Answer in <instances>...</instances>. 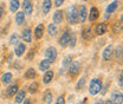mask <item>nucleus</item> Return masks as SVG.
I'll return each mask as SVG.
<instances>
[{
  "mask_svg": "<svg viewBox=\"0 0 123 104\" xmlns=\"http://www.w3.org/2000/svg\"><path fill=\"white\" fill-rule=\"evenodd\" d=\"M66 20H68V24H70V25H75L79 21L78 20V11H77L76 6H70L69 7L68 14H66Z\"/></svg>",
  "mask_w": 123,
  "mask_h": 104,
  "instance_id": "obj_1",
  "label": "nucleus"
},
{
  "mask_svg": "<svg viewBox=\"0 0 123 104\" xmlns=\"http://www.w3.org/2000/svg\"><path fill=\"white\" fill-rule=\"evenodd\" d=\"M102 90V82L98 79V78H93L90 82V85H89V93L91 96H95L97 93H99V91Z\"/></svg>",
  "mask_w": 123,
  "mask_h": 104,
  "instance_id": "obj_2",
  "label": "nucleus"
},
{
  "mask_svg": "<svg viewBox=\"0 0 123 104\" xmlns=\"http://www.w3.org/2000/svg\"><path fill=\"white\" fill-rule=\"evenodd\" d=\"M71 31L69 30H65L63 33H62L61 38H59V45H61L62 47H65V46H68L69 45V40H70V37H71Z\"/></svg>",
  "mask_w": 123,
  "mask_h": 104,
  "instance_id": "obj_3",
  "label": "nucleus"
},
{
  "mask_svg": "<svg viewBox=\"0 0 123 104\" xmlns=\"http://www.w3.org/2000/svg\"><path fill=\"white\" fill-rule=\"evenodd\" d=\"M45 57L50 63H53L55 60L57 59V50H56V47L50 46L45 51Z\"/></svg>",
  "mask_w": 123,
  "mask_h": 104,
  "instance_id": "obj_4",
  "label": "nucleus"
},
{
  "mask_svg": "<svg viewBox=\"0 0 123 104\" xmlns=\"http://www.w3.org/2000/svg\"><path fill=\"white\" fill-rule=\"evenodd\" d=\"M21 7H23V12L25 14H32L33 12V5H32V0H24L23 4H21Z\"/></svg>",
  "mask_w": 123,
  "mask_h": 104,
  "instance_id": "obj_5",
  "label": "nucleus"
},
{
  "mask_svg": "<svg viewBox=\"0 0 123 104\" xmlns=\"http://www.w3.org/2000/svg\"><path fill=\"white\" fill-rule=\"evenodd\" d=\"M79 71H80V63L79 61H72L71 64H70V66H69V72L71 76H76V74L79 73Z\"/></svg>",
  "mask_w": 123,
  "mask_h": 104,
  "instance_id": "obj_6",
  "label": "nucleus"
},
{
  "mask_svg": "<svg viewBox=\"0 0 123 104\" xmlns=\"http://www.w3.org/2000/svg\"><path fill=\"white\" fill-rule=\"evenodd\" d=\"M107 31H108V25L105 23H98L96 25V27H95V33L97 36H103V34L107 33Z\"/></svg>",
  "mask_w": 123,
  "mask_h": 104,
  "instance_id": "obj_7",
  "label": "nucleus"
},
{
  "mask_svg": "<svg viewBox=\"0 0 123 104\" xmlns=\"http://www.w3.org/2000/svg\"><path fill=\"white\" fill-rule=\"evenodd\" d=\"M18 90H19V88H18L17 84H11L7 89L5 90V95H6L7 98H12V97H14V95L18 92Z\"/></svg>",
  "mask_w": 123,
  "mask_h": 104,
  "instance_id": "obj_8",
  "label": "nucleus"
},
{
  "mask_svg": "<svg viewBox=\"0 0 123 104\" xmlns=\"http://www.w3.org/2000/svg\"><path fill=\"white\" fill-rule=\"evenodd\" d=\"M86 17H88V10H86L85 5H80L79 11H78V20L83 24L86 20Z\"/></svg>",
  "mask_w": 123,
  "mask_h": 104,
  "instance_id": "obj_9",
  "label": "nucleus"
},
{
  "mask_svg": "<svg viewBox=\"0 0 123 104\" xmlns=\"http://www.w3.org/2000/svg\"><path fill=\"white\" fill-rule=\"evenodd\" d=\"M118 5H120V1H118V0H115V1H112L111 4H109L108 7H107V10H105V12H107L105 18H109V15L111 14V13H114V12L117 10Z\"/></svg>",
  "mask_w": 123,
  "mask_h": 104,
  "instance_id": "obj_10",
  "label": "nucleus"
},
{
  "mask_svg": "<svg viewBox=\"0 0 123 104\" xmlns=\"http://www.w3.org/2000/svg\"><path fill=\"white\" fill-rule=\"evenodd\" d=\"M112 55H114V49H112L111 45H109V46H107V47L104 49V51H103V53H102V57H103L104 60H110L111 57H112Z\"/></svg>",
  "mask_w": 123,
  "mask_h": 104,
  "instance_id": "obj_11",
  "label": "nucleus"
},
{
  "mask_svg": "<svg viewBox=\"0 0 123 104\" xmlns=\"http://www.w3.org/2000/svg\"><path fill=\"white\" fill-rule=\"evenodd\" d=\"M52 7V0H43L42 4V12L43 14H47Z\"/></svg>",
  "mask_w": 123,
  "mask_h": 104,
  "instance_id": "obj_12",
  "label": "nucleus"
},
{
  "mask_svg": "<svg viewBox=\"0 0 123 104\" xmlns=\"http://www.w3.org/2000/svg\"><path fill=\"white\" fill-rule=\"evenodd\" d=\"M21 38L25 43H31V39H32V32L30 29H25V30L21 32Z\"/></svg>",
  "mask_w": 123,
  "mask_h": 104,
  "instance_id": "obj_13",
  "label": "nucleus"
},
{
  "mask_svg": "<svg viewBox=\"0 0 123 104\" xmlns=\"http://www.w3.org/2000/svg\"><path fill=\"white\" fill-rule=\"evenodd\" d=\"M25 96H26V91L25 90H18V92L15 93V103H23L24 99H25Z\"/></svg>",
  "mask_w": 123,
  "mask_h": 104,
  "instance_id": "obj_14",
  "label": "nucleus"
},
{
  "mask_svg": "<svg viewBox=\"0 0 123 104\" xmlns=\"http://www.w3.org/2000/svg\"><path fill=\"white\" fill-rule=\"evenodd\" d=\"M25 51H26V45L24 44V43H19V44L17 45V47H15V51H14L15 56L17 57H21Z\"/></svg>",
  "mask_w": 123,
  "mask_h": 104,
  "instance_id": "obj_15",
  "label": "nucleus"
},
{
  "mask_svg": "<svg viewBox=\"0 0 123 104\" xmlns=\"http://www.w3.org/2000/svg\"><path fill=\"white\" fill-rule=\"evenodd\" d=\"M43 33H44V25L43 24L37 25L36 29H34V37H36V39L43 38Z\"/></svg>",
  "mask_w": 123,
  "mask_h": 104,
  "instance_id": "obj_16",
  "label": "nucleus"
},
{
  "mask_svg": "<svg viewBox=\"0 0 123 104\" xmlns=\"http://www.w3.org/2000/svg\"><path fill=\"white\" fill-rule=\"evenodd\" d=\"M63 12L62 11H56L55 12V14H53V24L55 25H58V24H62V21H63Z\"/></svg>",
  "mask_w": 123,
  "mask_h": 104,
  "instance_id": "obj_17",
  "label": "nucleus"
},
{
  "mask_svg": "<svg viewBox=\"0 0 123 104\" xmlns=\"http://www.w3.org/2000/svg\"><path fill=\"white\" fill-rule=\"evenodd\" d=\"M47 33L51 36V37H55V36H57V33H58V29H57V25H55V24H50L49 26H47Z\"/></svg>",
  "mask_w": 123,
  "mask_h": 104,
  "instance_id": "obj_18",
  "label": "nucleus"
},
{
  "mask_svg": "<svg viewBox=\"0 0 123 104\" xmlns=\"http://www.w3.org/2000/svg\"><path fill=\"white\" fill-rule=\"evenodd\" d=\"M99 17V11L96 8V7H92L90 10V14H89V20L90 21H95L97 18Z\"/></svg>",
  "mask_w": 123,
  "mask_h": 104,
  "instance_id": "obj_19",
  "label": "nucleus"
},
{
  "mask_svg": "<svg viewBox=\"0 0 123 104\" xmlns=\"http://www.w3.org/2000/svg\"><path fill=\"white\" fill-rule=\"evenodd\" d=\"M52 79H53V71H50V70L45 71V74L43 77V82L45 84H49V83H51Z\"/></svg>",
  "mask_w": 123,
  "mask_h": 104,
  "instance_id": "obj_20",
  "label": "nucleus"
},
{
  "mask_svg": "<svg viewBox=\"0 0 123 104\" xmlns=\"http://www.w3.org/2000/svg\"><path fill=\"white\" fill-rule=\"evenodd\" d=\"M24 20H25V13L23 11L17 12V14H15V24L17 25H21L24 23Z\"/></svg>",
  "mask_w": 123,
  "mask_h": 104,
  "instance_id": "obj_21",
  "label": "nucleus"
},
{
  "mask_svg": "<svg viewBox=\"0 0 123 104\" xmlns=\"http://www.w3.org/2000/svg\"><path fill=\"white\" fill-rule=\"evenodd\" d=\"M50 66H51V63L47 59H43L40 61V64H39L40 71H47V70H50Z\"/></svg>",
  "mask_w": 123,
  "mask_h": 104,
  "instance_id": "obj_22",
  "label": "nucleus"
},
{
  "mask_svg": "<svg viewBox=\"0 0 123 104\" xmlns=\"http://www.w3.org/2000/svg\"><path fill=\"white\" fill-rule=\"evenodd\" d=\"M82 38L84 40H90L91 39V27H86L82 32Z\"/></svg>",
  "mask_w": 123,
  "mask_h": 104,
  "instance_id": "obj_23",
  "label": "nucleus"
},
{
  "mask_svg": "<svg viewBox=\"0 0 123 104\" xmlns=\"http://www.w3.org/2000/svg\"><path fill=\"white\" fill-rule=\"evenodd\" d=\"M112 32H114L115 34L122 32V19H121L120 21H116V23L114 24V26H112Z\"/></svg>",
  "mask_w": 123,
  "mask_h": 104,
  "instance_id": "obj_24",
  "label": "nucleus"
},
{
  "mask_svg": "<svg viewBox=\"0 0 123 104\" xmlns=\"http://www.w3.org/2000/svg\"><path fill=\"white\" fill-rule=\"evenodd\" d=\"M12 73L11 72H6V73H4L1 76V82L4 83V84H8V83H11V80H12Z\"/></svg>",
  "mask_w": 123,
  "mask_h": 104,
  "instance_id": "obj_25",
  "label": "nucleus"
},
{
  "mask_svg": "<svg viewBox=\"0 0 123 104\" xmlns=\"http://www.w3.org/2000/svg\"><path fill=\"white\" fill-rule=\"evenodd\" d=\"M19 6H20L19 0H11V2H10V10H11V12H17L18 8H19Z\"/></svg>",
  "mask_w": 123,
  "mask_h": 104,
  "instance_id": "obj_26",
  "label": "nucleus"
},
{
  "mask_svg": "<svg viewBox=\"0 0 123 104\" xmlns=\"http://www.w3.org/2000/svg\"><path fill=\"white\" fill-rule=\"evenodd\" d=\"M111 101L114 102V104H122V102H123V95H122V92L115 93V95H114V98H112Z\"/></svg>",
  "mask_w": 123,
  "mask_h": 104,
  "instance_id": "obj_27",
  "label": "nucleus"
},
{
  "mask_svg": "<svg viewBox=\"0 0 123 104\" xmlns=\"http://www.w3.org/2000/svg\"><path fill=\"white\" fill-rule=\"evenodd\" d=\"M38 89H39V84L37 82H34V80L29 85V92L30 93H36L38 91Z\"/></svg>",
  "mask_w": 123,
  "mask_h": 104,
  "instance_id": "obj_28",
  "label": "nucleus"
},
{
  "mask_svg": "<svg viewBox=\"0 0 123 104\" xmlns=\"http://www.w3.org/2000/svg\"><path fill=\"white\" fill-rule=\"evenodd\" d=\"M24 77H25V78H27V79H33V78L36 77V70H34V69H32V67L27 69V71L25 72Z\"/></svg>",
  "mask_w": 123,
  "mask_h": 104,
  "instance_id": "obj_29",
  "label": "nucleus"
},
{
  "mask_svg": "<svg viewBox=\"0 0 123 104\" xmlns=\"http://www.w3.org/2000/svg\"><path fill=\"white\" fill-rule=\"evenodd\" d=\"M19 39H20V37H19V34L18 33H13L12 36H11V38H10V44L11 45H18L19 44Z\"/></svg>",
  "mask_w": 123,
  "mask_h": 104,
  "instance_id": "obj_30",
  "label": "nucleus"
},
{
  "mask_svg": "<svg viewBox=\"0 0 123 104\" xmlns=\"http://www.w3.org/2000/svg\"><path fill=\"white\" fill-rule=\"evenodd\" d=\"M76 42H77L76 33H71V37H70V40H69V46H70L71 49H74L75 45H76Z\"/></svg>",
  "mask_w": 123,
  "mask_h": 104,
  "instance_id": "obj_31",
  "label": "nucleus"
},
{
  "mask_svg": "<svg viewBox=\"0 0 123 104\" xmlns=\"http://www.w3.org/2000/svg\"><path fill=\"white\" fill-rule=\"evenodd\" d=\"M71 61H72L71 56H66V57L64 58V60H63V67H64V69L69 67V66H70V64H71Z\"/></svg>",
  "mask_w": 123,
  "mask_h": 104,
  "instance_id": "obj_32",
  "label": "nucleus"
},
{
  "mask_svg": "<svg viewBox=\"0 0 123 104\" xmlns=\"http://www.w3.org/2000/svg\"><path fill=\"white\" fill-rule=\"evenodd\" d=\"M52 92H50V91H47V92H45V95H44V102H45L46 104H50L51 102H52Z\"/></svg>",
  "mask_w": 123,
  "mask_h": 104,
  "instance_id": "obj_33",
  "label": "nucleus"
},
{
  "mask_svg": "<svg viewBox=\"0 0 123 104\" xmlns=\"http://www.w3.org/2000/svg\"><path fill=\"white\" fill-rule=\"evenodd\" d=\"M115 53H116V58H117V59L122 60V45H118V46H117Z\"/></svg>",
  "mask_w": 123,
  "mask_h": 104,
  "instance_id": "obj_34",
  "label": "nucleus"
},
{
  "mask_svg": "<svg viewBox=\"0 0 123 104\" xmlns=\"http://www.w3.org/2000/svg\"><path fill=\"white\" fill-rule=\"evenodd\" d=\"M84 85H85V78H84V77H82V78H80V79L78 80V83H77L76 89H77V90L83 89V88H84Z\"/></svg>",
  "mask_w": 123,
  "mask_h": 104,
  "instance_id": "obj_35",
  "label": "nucleus"
},
{
  "mask_svg": "<svg viewBox=\"0 0 123 104\" xmlns=\"http://www.w3.org/2000/svg\"><path fill=\"white\" fill-rule=\"evenodd\" d=\"M55 104H65V99H64V97H63V96H59V97L56 99Z\"/></svg>",
  "mask_w": 123,
  "mask_h": 104,
  "instance_id": "obj_36",
  "label": "nucleus"
},
{
  "mask_svg": "<svg viewBox=\"0 0 123 104\" xmlns=\"http://www.w3.org/2000/svg\"><path fill=\"white\" fill-rule=\"evenodd\" d=\"M64 1L65 0H55V6L56 7H59V6H62L64 4Z\"/></svg>",
  "mask_w": 123,
  "mask_h": 104,
  "instance_id": "obj_37",
  "label": "nucleus"
},
{
  "mask_svg": "<svg viewBox=\"0 0 123 104\" xmlns=\"http://www.w3.org/2000/svg\"><path fill=\"white\" fill-rule=\"evenodd\" d=\"M117 82H118V85L122 88L123 86V74H122V72L120 73V77H118V80H117Z\"/></svg>",
  "mask_w": 123,
  "mask_h": 104,
  "instance_id": "obj_38",
  "label": "nucleus"
},
{
  "mask_svg": "<svg viewBox=\"0 0 123 104\" xmlns=\"http://www.w3.org/2000/svg\"><path fill=\"white\" fill-rule=\"evenodd\" d=\"M2 14H4V5L0 4V20H1V18H2Z\"/></svg>",
  "mask_w": 123,
  "mask_h": 104,
  "instance_id": "obj_39",
  "label": "nucleus"
},
{
  "mask_svg": "<svg viewBox=\"0 0 123 104\" xmlns=\"http://www.w3.org/2000/svg\"><path fill=\"white\" fill-rule=\"evenodd\" d=\"M33 56H34V50H31L30 53H29V56H27V59H31Z\"/></svg>",
  "mask_w": 123,
  "mask_h": 104,
  "instance_id": "obj_40",
  "label": "nucleus"
},
{
  "mask_svg": "<svg viewBox=\"0 0 123 104\" xmlns=\"http://www.w3.org/2000/svg\"><path fill=\"white\" fill-rule=\"evenodd\" d=\"M108 88H109V83H108V84H107V85H105V86H104V88H102V93H103V95H104V93L107 92Z\"/></svg>",
  "mask_w": 123,
  "mask_h": 104,
  "instance_id": "obj_41",
  "label": "nucleus"
},
{
  "mask_svg": "<svg viewBox=\"0 0 123 104\" xmlns=\"http://www.w3.org/2000/svg\"><path fill=\"white\" fill-rule=\"evenodd\" d=\"M23 104H32V102H31V99L27 98V99H25V101H24V103Z\"/></svg>",
  "mask_w": 123,
  "mask_h": 104,
  "instance_id": "obj_42",
  "label": "nucleus"
},
{
  "mask_svg": "<svg viewBox=\"0 0 123 104\" xmlns=\"http://www.w3.org/2000/svg\"><path fill=\"white\" fill-rule=\"evenodd\" d=\"M95 104H104V102H103L102 99H98V101H97V102H96Z\"/></svg>",
  "mask_w": 123,
  "mask_h": 104,
  "instance_id": "obj_43",
  "label": "nucleus"
},
{
  "mask_svg": "<svg viewBox=\"0 0 123 104\" xmlns=\"http://www.w3.org/2000/svg\"><path fill=\"white\" fill-rule=\"evenodd\" d=\"M104 104H114V102H112L111 99H108V101H107V102H105Z\"/></svg>",
  "mask_w": 123,
  "mask_h": 104,
  "instance_id": "obj_44",
  "label": "nucleus"
},
{
  "mask_svg": "<svg viewBox=\"0 0 123 104\" xmlns=\"http://www.w3.org/2000/svg\"><path fill=\"white\" fill-rule=\"evenodd\" d=\"M84 1H86V0H84Z\"/></svg>",
  "mask_w": 123,
  "mask_h": 104,
  "instance_id": "obj_45",
  "label": "nucleus"
}]
</instances>
